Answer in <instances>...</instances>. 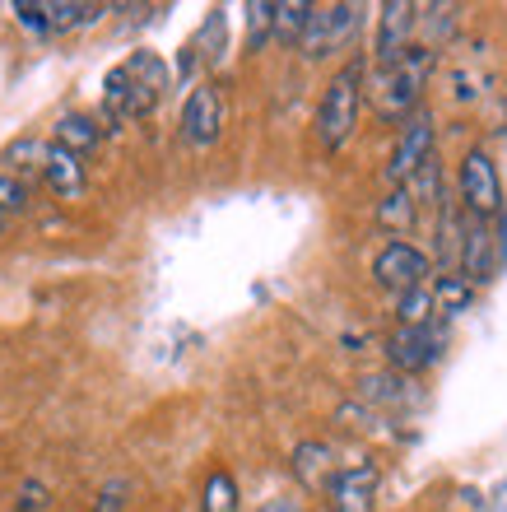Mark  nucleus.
I'll return each instance as SVG.
<instances>
[{
    "instance_id": "obj_15",
    "label": "nucleus",
    "mask_w": 507,
    "mask_h": 512,
    "mask_svg": "<svg viewBox=\"0 0 507 512\" xmlns=\"http://www.w3.org/2000/svg\"><path fill=\"white\" fill-rule=\"evenodd\" d=\"M359 396L368 405H377V410H401V405H414L419 401V391H414L410 378H401V373H363L359 378Z\"/></svg>"
},
{
    "instance_id": "obj_3",
    "label": "nucleus",
    "mask_w": 507,
    "mask_h": 512,
    "mask_svg": "<svg viewBox=\"0 0 507 512\" xmlns=\"http://www.w3.org/2000/svg\"><path fill=\"white\" fill-rule=\"evenodd\" d=\"M433 66H438V52L433 47H419V42H410L391 66H382V80H377V112L382 117H410L414 108H419V98H424V84L428 75H433Z\"/></svg>"
},
{
    "instance_id": "obj_4",
    "label": "nucleus",
    "mask_w": 507,
    "mask_h": 512,
    "mask_svg": "<svg viewBox=\"0 0 507 512\" xmlns=\"http://www.w3.org/2000/svg\"><path fill=\"white\" fill-rule=\"evenodd\" d=\"M456 182H461V205H466L470 219L494 224L503 215V177H498V163L489 159V149H466V159L456 168Z\"/></svg>"
},
{
    "instance_id": "obj_5",
    "label": "nucleus",
    "mask_w": 507,
    "mask_h": 512,
    "mask_svg": "<svg viewBox=\"0 0 507 512\" xmlns=\"http://www.w3.org/2000/svg\"><path fill=\"white\" fill-rule=\"evenodd\" d=\"M447 350V326L442 322H428V326H396L387 340V368L401 373V378H414L433 368Z\"/></svg>"
},
{
    "instance_id": "obj_2",
    "label": "nucleus",
    "mask_w": 507,
    "mask_h": 512,
    "mask_svg": "<svg viewBox=\"0 0 507 512\" xmlns=\"http://www.w3.org/2000/svg\"><path fill=\"white\" fill-rule=\"evenodd\" d=\"M363 80H368L363 56H354V61H345V66L331 75V84H326V94H321V103H317V140L326 154L345 149V140L354 135V126H359Z\"/></svg>"
},
{
    "instance_id": "obj_17",
    "label": "nucleus",
    "mask_w": 507,
    "mask_h": 512,
    "mask_svg": "<svg viewBox=\"0 0 507 512\" xmlns=\"http://www.w3.org/2000/svg\"><path fill=\"white\" fill-rule=\"evenodd\" d=\"M428 289H433V308H438V317H461V312L475 303V284H466V275H461V270L438 275Z\"/></svg>"
},
{
    "instance_id": "obj_20",
    "label": "nucleus",
    "mask_w": 507,
    "mask_h": 512,
    "mask_svg": "<svg viewBox=\"0 0 507 512\" xmlns=\"http://www.w3.org/2000/svg\"><path fill=\"white\" fill-rule=\"evenodd\" d=\"M201 512H238V480L228 471H210L201 489Z\"/></svg>"
},
{
    "instance_id": "obj_26",
    "label": "nucleus",
    "mask_w": 507,
    "mask_h": 512,
    "mask_svg": "<svg viewBox=\"0 0 507 512\" xmlns=\"http://www.w3.org/2000/svg\"><path fill=\"white\" fill-rule=\"evenodd\" d=\"M14 19H19L24 28H33V33H47V19H42L38 0H19V5H14Z\"/></svg>"
},
{
    "instance_id": "obj_7",
    "label": "nucleus",
    "mask_w": 507,
    "mask_h": 512,
    "mask_svg": "<svg viewBox=\"0 0 507 512\" xmlns=\"http://www.w3.org/2000/svg\"><path fill=\"white\" fill-rule=\"evenodd\" d=\"M428 159H433V112L414 108L405 117L401 140H396V149H391V159H387V182L391 187H405Z\"/></svg>"
},
{
    "instance_id": "obj_8",
    "label": "nucleus",
    "mask_w": 507,
    "mask_h": 512,
    "mask_svg": "<svg viewBox=\"0 0 507 512\" xmlns=\"http://www.w3.org/2000/svg\"><path fill=\"white\" fill-rule=\"evenodd\" d=\"M461 275L466 284H489L498 275V261H503V238H494V224L489 219H461Z\"/></svg>"
},
{
    "instance_id": "obj_1",
    "label": "nucleus",
    "mask_w": 507,
    "mask_h": 512,
    "mask_svg": "<svg viewBox=\"0 0 507 512\" xmlns=\"http://www.w3.org/2000/svg\"><path fill=\"white\" fill-rule=\"evenodd\" d=\"M168 61L159 52H131V61H121L117 70H107L103 80V112L107 122H140L163 103L168 94Z\"/></svg>"
},
{
    "instance_id": "obj_25",
    "label": "nucleus",
    "mask_w": 507,
    "mask_h": 512,
    "mask_svg": "<svg viewBox=\"0 0 507 512\" xmlns=\"http://www.w3.org/2000/svg\"><path fill=\"white\" fill-rule=\"evenodd\" d=\"M47 503H52V494H47V485H38V480H28V485L19 489V503H14V508H19V512H42V508H47Z\"/></svg>"
},
{
    "instance_id": "obj_19",
    "label": "nucleus",
    "mask_w": 507,
    "mask_h": 512,
    "mask_svg": "<svg viewBox=\"0 0 507 512\" xmlns=\"http://www.w3.org/2000/svg\"><path fill=\"white\" fill-rule=\"evenodd\" d=\"M103 5H80V0H42V19H47V33H70V28L94 24Z\"/></svg>"
},
{
    "instance_id": "obj_22",
    "label": "nucleus",
    "mask_w": 507,
    "mask_h": 512,
    "mask_svg": "<svg viewBox=\"0 0 507 512\" xmlns=\"http://www.w3.org/2000/svg\"><path fill=\"white\" fill-rule=\"evenodd\" d=\"M414 210H419V205L410 201V191L391 187V196L377 205V224H382V229H391V233H405V229H414Z\"/></svg>"
},
{
    "instance_id": "obj_24",
    "label": "nucleus",
    "mask_w": 507,
    "mask_h": 512,
    "mask_svg": "<svg viewBox=\"0 0 507 512\" xmlns=\"http://www.w3.org/2000/svg\"><path fill=\"white\" fill-rule=\"evenodd\" d=\"M19 210H28V187L0 168V215H19Z\"/></svg>"
},
{
    "instance_id": "obj_11",
    "label": "nucleus",
    "mask_w": 507,
    "mask_h": 512,
    "mask_svg": "<svg viewBox=\"0 0 507 512\" xmlns=\"http://www.w3.org/2000/svg\"><path fill=\"white\" fill-rule=\"evenodd\" d=\"M377 485H382V471L373 461H359V466H340L335 480L326 485V499H331V512H373Z\"/></svg>"
},
{
    "instance_id": "obj_18",
    "label": "nucleus",
    "mask_w": 507,
    "mask_h": 512,
    "mask_svg": "<svg viewBox=\"0 0 507 512\" xmlns=\"http://www.w3.org/2000/svg\"><path fill=\"white\" fill-rule=\"evenodd\" d=\"M307 19H312V5H307V0H280L275 14H270V38L284 42V47H298Z\"/></svg>"
},
{
    "instance_id": "obj_10",
    "label": "nucleus",
    "mask_w": 507,
    "mask_h": 512,
    "mask_svg": "<svg viewBox=\"0 0 507 512\" xmlns=\"http://www.w3.org/2000/svg\"><path fill=\"white\" fill-rule=\"evenodd\" d=\"M224 131V98H219V84H196L182 103V140L191 149H210Z\"/></svg>"
},
{
    "instance_id": "obj_21",
    "label": "nucleus",
    "mask_w": 507,
    "mask_h": 512,
    "mask_svg": "<svg viewBox=\"0 0 507 512\" xmlns=\"http://www.w3.org/2000/svg\"><path fill=\"white\" fill-rule=\"evenodd\" d=\"M396 322L401 326L438 322V308H433V289H428V284H419V289H410V294L396 298Z\"/></svg>"
},
{
    "instance_id": "obj_12",
    "label": "nucleus",
    "mask_w": 507,
    "mask_h": 512,
    "mask_svg": "<svg viewBox=\"0 0 507 512\" xmlns=\"http://www.w3.org/2000/svg\"><path fill=\"white\" fill-rule=\"evenodd\" d=\"M414 24H419V5H410V0L382 5V19H377V61H382V66H391V61L410 47Z\"/></svg>"
},
{
    "instance_id": "obj_6",
    "label": "nucleus",
    "mask_w": 507,
    "mask_h": 512,
    "mask_svg": "<svg viewBox=\"0 0 507 512\" xmlns=\"http://www.w3.org/2000/svg\"><path fill=\"white\" fill-rule=\"evenodd\" d=\"M363 28V5H312V19L303 28V56L321 61V56L340 52L345 42H354V33Z\"/></svg>"
},
{
    "instance_id": "obj_27",
    "label": "nucleus",
    "mask_w": 507,
    "mask_h": 512,
    "mask_svg": "<svg viewBox=\"0 0 507 512\" xmlns=\"http://www.w3.org/2000/svg\"><path fill=\"white\" fill-rule=\"evenodd\" d=\"M121 494H126V485H107V489H103V503H98V512H117V508H121Z\"/></svg>"
},
{
    "instance_id": "obj_29",
    "label": "nucleus",
    "mask_w": 507,
    "mask_h": 512,
    "mask_svg": "<svg viewBox=\"0 0 507 512\" xmlns=\"http://www.w3.org/2000/svg\"><path fill=\"white\" fill-rule=\"evenodd\" d=\"M0 229H5V215H0Z\"/></svg>"
},
{
    "instance_id": "obj_28",
    "label": "nucleus",
    "mask_w": 507,
    "mask_h": 512,
    "mask_svg": "<svg viewBox=\"0 0 507 512\" xmlns=\"http://www.w3.org/2000/svg\"><path fill=\"white\" fill-rule=\"evenodd\" d=\"M261 512H303V508H298L294 499H270V503H266V508H261Z\"/></svg>"
},
{
    "instance_id": "obj_14",
    "label": "nucleus",
    "mask_w": 507,
    "mask_h": 512,
    "mask_svg": "<svg viewBox=\"0 0 507 512\" xmlns=\"http://www.w3.org/2000/svg\"><path fill=\"white\" fill-rule=\"evenodd\" d=\"M42 177H47V187H52L61 201H80L84 187H89L84 159H75V154L61 145H47V154H42Z\"/></svg>"
},
{
    "instance_id": "obj_23",
    "label": "nucleus",
    "mask_w": 507,
    "mask_h": 512,
    "mask_svg": "<svg viewBox=\"0 0 507 512\" xmlns=\"http://www.w3.org/2000/svg\"><path fill=\"white\" fill-rule=\"evenodd\" d=\"M242 14H247V52H261L270 42V14H275V5L270 0H252V5H242Z\"/></svg>"
},
{
    "instance_id": "obj_16",
    "label": "nucleus",
    "mask_w": 507,
    "mask_h": 512,
    "mask_svg": "<svg viewBox=\"0 0 507 512\" xmlns=\"http://www.w3.org/2000/svg\"><path fill=\"white\" fill-rule=\"evenodd\" d=\"M52 145L70 149L75 159H84V154H94V149L103 145V126H98L94 117H84V112H66V117L52 126Z\"/></svg>"
},
{
    "instance_id": "obj_13",
    "label": "nucleus",
    "mask_w": 507,
    "mask_h": 512,
    "mask_svg": "<svg viewBox=\"0 0 507 512\" xmlns=\"http://www.w3.org/2000/svg\"><path fill=\"white\" fill-rule=\"evenodd\" d=\"M335 471H340V461H335V447L331 443L307 438V443L294 447V475H298V485H303V489L326 494V485L335 480Z\"/></svg>"
},
{
    "instance_id": "obj_9",
    "label": "nucleus",
    "mask_w": 507,
    "mask_h": 512,
    "mask_svg": "<svg viewBox=\"0 0 507 512\" xmlns=\"http://www.w3.org/2000/svg\"><path fill=\"white\" fill-rule=\"evenodd\" d=\"M424 275H428V256L414 243H401V238H391V243L373 256V280L396 298L419 289V284H428Z\"/></svg>"
}]
</instances>
